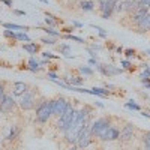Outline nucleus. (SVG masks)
<instances>
[{
  "instance_id": "obj_16",
  "label": "nucleus",
  "mask_w": 150,
  "mask_h": 150,
  "mask_svg": "<svg viewBox=\"0 0 150 150\" xmlns=\"http://www.w3.org/2000/svg\"><path fill=\"white\" fill-rule=\"evenodd\" d=\"M23 48H24V51H27V53H30V54H36L38 50H39V47H38L35 42H27V44H24Z\"/></svg>"
},
{
  "instance_id": "obj_21",
  "label": "nucleus",
  "mask_w": 150,
  "mask_h": 150,
  "mask_svg": "<svg viewBox=\"0 0 150 150\" xmlns=\"http://www.w3.org/2000/svg\"><path fill=\"white\" fill-rule=\"evenodd\" d=\"M15 39L17 41H23V42H30V38L26 32H18L15 33Z\"/></svg>"
},
{
  "instance_id": "obj_25",
  "label": "nucleus",
  "mask_w": 150,
  "mask_h": 150,
  "mask_svg": "<svg viewBox=\"0 0 150 150\" xmlns=\"http://www.w3.org/2000/svg\"><path fill=\"white\" fill-rule=\"evenodd\" d=\"M78 71H80L83 75H87V77H92V75H93V69H90L89 66H80Z\"/></svg>"
},
{
  "instance_id": "obj_41",
  "label": "nucleus",
  "mask_w": 150,
  "mask_h": 150,
  "mask_svg": "<svg viewBox=\"0 0 150 150\" xmlns=\"http://www.w3.org/2000/svg\"><path fill=\"white\" fill-rule=\"evenodd\" d=\"M14 12H15L17 15H23V17L26 15V12H24V11H18V9H14Z\"/></svg>"
},
{
  "instance_id": "obj_50",
  "label": "nucleus",
  "mask_w": 150,
  "mask_h": 150,
  "mask_svg": "<svg viewBox=\"0 0 150 150\" xmlns=\"http://www.w3.org/2000/svg\"><path fill=\"white\" fill-rule=\"evenodd\" d=\"M39 2H42V3H48V0H39Z\"/></svg>"
},
{
  "instance_id": "obj_5",
  "label": "nucleus",
  "mask_w": 150,
  "mask_h": 150,
  "mask_svg": "<svg viewBox=\"0 0 150 150\" xmlns=\"http://www.w3.org/2000/svg\"><path fill=\"white\" fill-rule=\"evenodd\" d=\"M20 107L24 110V111H29V110H33L35 108V104H36V98H35V93L33 92H26L24 95L20 96V101H18Z\"/></svg>"
},
{
  "instance_id": "obj_9",
  "label": "nucleus",
  "mask_w": 150,
  "mask_h": 150,
  "mask_svg": "<svg viewBox=\"0 0 150 150\" xmlns=\"http://www.w3.org/2000/svg\"><path fill=\"white\" fill-rule=\"evenodd\" d=\"M14 108H15V101H14V98L9 96V95H5L2 104H0V111H2V112H11Z\"/></svg>"
},
{
  "instance_id": "obj_29",
  "label": "nucleus",
  "mask_w": 150,
  "mask_h": 150,
  "mask_svg": "<svg viewBox=\"0 0 150 150\" xmlns=\"http://www.w3.org/2000/svg\"><path fill=\"white\" fill-rule=\"evenodd\" d=\"M3 36L8 38V39H15V32H12V30H3Z\"/></svg>"
},
{
  "instance_id": "obj_30",
  "label": "nucleus",
  "mask_w": 150,
  "mask_h": 150,
  "mask_svg": "<svg viewBox=\"0 0 150 150\" xmlns=\"http://www.w3.org/2000/svg\"><path fill=\"white\" fill-rule=\"evenodd\" d=\"M41 42L45 44V45H54V44H56V41L53 39V38H42Z\"/></svg>"
},
{
  "instance_id": "obj_10",
  "label": "nucleus",
  "mask_w": 150,
  "mask_h": 150,
  "mask_svg": "<svg viewBox=\"0 0 150 150\" xmlns=\"http://www.w3.org/2000/svg\"><path fill=\"white\" fill-rule=\"evenodd\" d=\"M27 84L26 83H23V81H15L14 86H12V95L14 96H21L27 92Z\"/></svg>"
},
{
  "instance_id": "obj_27",
  "label": "nucleus",
  "mask_w": 150,
  "mask_h": 150,
  "mask_svg": "<svg viewBox=\"0 0 150 150\" xmlns=\"http://www.w3.org/2000/svg\"><path fill=\"white\" fill-rule=\"evenodd\" d=\"M144 78H150V66L149 65L144 68V72L140 74V80H144Z\"/></svg>"
},
{
  "instance_id": "obj_8",
  "label": "nucleus",
  "mask_w": 150,
  "mask_h": 150,
  "mask_svg": "<svg viewBox=\"0 0 150 150\" xmlns=\"http://www.w3.org/2000/svg\"><path fill=\"white\" fill-rule=\"evenodd\" d=\"M119 135H120V131L114 126V125H111V126L107 129V132L104 134V137H102V141H116V140H119Z\"/></svg>"
},
{
  "instance_id": "obj_49",
  "label": "nucleus",
  "mask_w": 150,
  "mask_h": 150,
  "mask_svg": "<svg viewBox=\"0 0 150 150\" xmlns=\"http://www.w3.org/2000/svg\"><path fill=\"white\" fill-rule=\"evenodd\" d=\"M69 150H78V147H77V146H72V147H71Z\"/></svg>"
},
{
  "instance_id": "obj_23",
  "label": "nucleus",
  "mask_w": 150,
  "mask_h": 150,
  "mask_svg": "<svg viewBox=\"0 0 150 150\" xmlns=\"http://www.w3.org/2000/svg\"><path fill=\"white\" fill-rule=\"evenodd\" d=\"M90 27H93L95 30H98V33H99V38H102V39H107L108 38V33L102 29V27H99V26H96V24H90Z\"/></svg>"
},
{
  "instance_id": "obj_51",
  "label": "nucleus",
  "mask_w": 150,
  "mask_h": 150,
  "mask_svg": "<svg viewBox=\"0 0 150 150\" xmlns=\"http://www.w3.org/2000/svg\"><path fill=\"white\" fill-rule=\"evenodd\" d=\"M0 144H2V138H0Z\"/></svg>"
},
{
  "instance_id": "obj_45",
  "label": "nucleus",
  "mask_w": 150,
  "mask_h": 150,
  "mask_svg": "<svg viewBox=\"0 0 150 150\" xmlns=\"http://www.w3.org/2000/svg\"><path fill=\"white\" fill-rule=\"evenodd\" d=\"M144 87H146L147 90H150V80H149L147 83H144Z\"/></svg>"
},
{
  "instance_id": "obj_36",
  "label": "nucleus",
  "mask_w": 150,
  "mask_h": 150,
  "mask_svg": "<svg viewBox=\"0 0 150 150\" xmlns=\"http://www.w3.org/2000/svg\"><path fill=\"white\" fill-rule=\"evenodd\" d=\"M72 26H74V27H78V29H83V27H84V24H83V23H80V21L72 20Z\"/></svg>"
},
{
  "instance_id": "obj_31",
  "label": "nucleus",
  "mask_w": 150,
  "mask_h": 150,
  "mask_svg": "<svg viewBox=\"0 0 150 150\" xmlns=\"http://www.w3.org/2000/svg\"><path fill=\"white\" fill-rule=\"evenodd\" d=\"M42 57H44L45 60H47V59H48V60H50V59H59V56H56V54H53V53H48V51H44V53H42Z\"/></svg>"
},
{
  "instance_id": "obj_34",
  "label": "nucleus",
  "mask_w": 150,
  "mask_h": 150,
  "mask_svg": "<svg viewBox=\"0 0 150 150\" xmlns=\"http://www.w3.org/2000/svg\"><path fill=\"white\" fill-rule=\"evenodd\" d=\"M138 6H143V8L150 9V0H138Z\"/></svg>"
},
{
  "instance_id": "obj_3",
  "label": "nucleus",
  "mask_w": 150,
  "mask_h": 150,
  "mask_svg": "<svg viewBox=\"0 0 150 150\" xmlns=\"http://www.w3.org/2000/svg\"><path fill=\"white\" fill-rule=\"evenodd\" d=\"M74 111H75V108L69 104V105H68V108H66V111H65L63 114H62V116L59 117V120H57V128H59L60 131H63V132H65V131L69 128Z\"/></svg>"
},
{
  "instance_id": "obj_20",
  "label": "nucleus",
  "mask_w": 150,
  "mask_h": 150,
  "mask_svg": "<svg viewBox=\"0 0 150 150\" xmlns=\"http://www.w3.org/2000/svg\"><path fill=\"white\" fill-rule=\"evenodd\" d=\"M125 108H128V110H134V111H140L141 110V107L137 104L134 99H131V101H128L126 104H125Z\"/></svg>"
},
{
  "instance_id": "obj_12",
  "label": "nucleus",
  "mask_w": 150,
  "mask_h": 150,
  "mask_svg": "<svg viewBox=\"0 0 150 150\" xmlns=\"http://www.w3.org/2000/svg\"><path fill=\"white\" fill-rule=\"evenodd\" d=\"M90 95H96V96H101V98H107L110 95V90H107L105 87H93L90 89Z\"/></svg>"
},
{
  "instance_id": "obj_6",
  "label": "nucleus",
  "mask_w": 150,
  "mask_h": 150,
  "mask_svg": "<svg viewBox=\"0 0 150 150\" xmlns=\"http://www.w3.org/2000/svg\"><path fill=\"white\" fill-rule=\"evenodd\" d=\"M69 104H71V102L68 101L66 98H63V96L54 99V101H53V116H56V117L59 119V117L66 111V108H68Z\"/></svg>"
},
{
  "instance_id": "obj_28",
  "label": "nucleus",
  "mask_w": 150,
  "mask_h": 150,
  "mask_svg": "<svg viewBox=\"0 0 150 150\" xmlns=\"http://www.w3.org/2000/svg\"><path fill=\"white\" fill-rule=\"evenodd\" d=\"M114 12H116V14H120V12H123V2L117 0L116 5H114Z\"/></svg>"
},
{
  "instance_id": "obj_17",
  "label": "nucleus",
  "mask_w": 150,
  "mask_h": 150,
  "mask_svg": "<svg viewBox=\"0 0 150 150\" xmlns=\"http://www.w3.org/2000/svg\"><path fill=\"white\" fill-rule=\"evenodd\" d=\"M27 69H29V71H32V72H38V71H41L39 62L35 60L33 57H30V59H29V68H27Z\"/></svg>"
},
{
  "instance_id": "obj_4",
  "label": "nucleus",
  "mask_w": 150,
  "mask_h": 150,
  "mask_svg": "<svg viewBox=\"0 0 150 150\" xmlns=\"http://www.w3.org/2000/svg\"><path fill=\"white\" fill-rule=\"evenodd\" d=\"M96 69L101 72L104 77H112V75H120L125 72L123 68H119V66H114L111 63H98Z\"/></svg>"
},
{
  "instance_id": "obj_42",
  "label": "nucleus",
  "mask_w": 150,
  "mask_h": 150,
  "mask_svg": "<svg viewBox=\"0 0 150 150\" xmlns=\"http://www.w3.org/2000/svg\"><path fill=\"white\" fill-rule=\"evenodd\" d=\"M141 116H143V117H147V119H150V111H143V112H141Z\"/></svg>"
},
{
  "instance_id": "obj_1",
  "label": "nucleus",
  "mask_w": 150,
  "mask_h": 150,
  "mask_svg": "<svg viewBox=\"0 0 150 150\" xmlns=\"http://www.w3.org/2000/svg\"><path fill=\"white\" fill-rule=\"evenodd\" d=\"M51 116H53V101L44 99L36 108V122L38 123H47Z\"/></svg>"
},
{
  "instance_id": "obj_37",
  "label": "nucleus",
  "mask_w": 150,
  "mask_h": 150,
  "mask_svg": "<svg viewBox=\"0 0 150 150\" xmlns=\"http://www.w3.org/2000/svg\"><path fill=\"white\" fill-rule=\"evenodd\" d=\"M3 98H5V90H3V84L0 83V104H2Z\"/></svg>"
},
{
  "instance_id": "obj_24",
  "label": "nucleus",
  "mask_w": 150,
  "mask_h": 150,
  "mask_svg": "<svg viewBox=\"0 0 150 150\" xmlns=\"http://www.w3.org/2000/svg\"><path fill=\"white\" fill-rule=\"evenodd\" d=\"M143 143H144L146 150H150V131H146L143 134Z\"/></svg>"
},
{
  "instance_id": "obj_15",
  "label": "nucleus",
  "mask_w": 150,
  "mask_h": 150,
  "mask_svg": "<svg viewBox=\"0 0 150 150\" xmlns=\"http://www.w3.org/2000/svg\"><path fill=\"white\" fill-rule=\"evenodd\" d=\"M80 6H81V9L86 11V12L95 11V3L92 2V0H81V2H80Z\"/></svg>"
},
{
  "instance_id": "obj_46",
  "label": "nucleus",
  "mask_w": 150,
  "mask_h": 150,
  "mask_svg": "<svg viewBox=\"0 0 150 150\" xmlns=\"http://www.w3.org/2000/svg\"><path fill=\"white\" fill-rule=\"evenodd\" d=\"M96 104V107H99V108H104V104L102 102H95Z\"/></svg>"
},
{
  "instance_id": "obj_44",
  "label": "nucleus",
  "mask_w": 150,
  "mask_h": 150,
  "mask_svg": "<svg viewBox=\"0 0 150 150\" xmlns=\"http://www.w3.org/2000/svg\"><path fill=\"white\" fill-rule=\"evenodd\" d=\"M0 2H3V3L8 5V6H12V2H11V0H0Z\"/></svg>"
},
{
  "instance_id": "obj_2",
  "label": "nucleus",
  "mask_w": 150,
  "mask_h": 150,
  "mask_svg": "<svg viewBox=\"0 0 150 150\" xmlns=\"http://www.w3.org/2000/svg\"><path fill=\"white\" fill-rule=\"evenodd\" d=\"M110 126H111L110 117H99V119L93 120V125H92V135L101 140Z\"/></svg>"
},
{
  "instance_id": "obj_19",
  "label": "nucleus",
  "mask_w": 150,
  "mask_h": 150,
  "mask_svg": "<svg viewBox=\"0 0 150 150\" xmlns=\"http://www.w3.org/2000/svg\"><path fill=\"white\" fill-rule=\"evenodd\" d=\"M17 135H18V128H17L15 125H14V126H11V129H9V134L6 135V138H8L9 141H12V140H15V138H17Z\"/></svg>"
},
{
  "instance_id": "obj_7",
  "label": "nucleus",
  "mask_w": 150,
  "mask_h": 150,
  "mask_svg": "<svg viewBox=\"0 0 150 150\" xmlns=\"http://www.w3.org/2000/svg\"><path fill=\"white\" fill-rule=\"evenodd\" d=\"M134 135H135V128L132 123H128L122 131H120V135H119V140L120 141H132L134 140Z\"/></svg>"
},
{
  "instance_id": "obj_43",
  "label": "nucleus",
  "mask_w": 150,
  "mask_h": 150,
  "mask_svg": "<svg viewBox=\"0 0 150 150\" xmlns=\"http://www.w3.org/2000/svg\"><path fill=\"white\" fill-rule=\"evenodd\" d=\"M72 30H74V27H66V29H63V32H65L66 35H69V33H72Z\"/></svg>"
},
{
  "instance_id": "obj_38",
  "label": "nucleus",
  "mask_w": 150,
  "mask_h": 150,
  "mask_svg": "<svg viewBox=\"0 0 150 150\" xmlns=\"http://www.w3.org/2000/svg\"><path fill=\"white\" fill-rule=\"evenodd\" d=\"M87 51H89L92 59H98V51H93V50H90V48H87Z\"/></svg>"
},
{
  "instance_id": "obj_32",
  "label": "nucleus",
  "mask_w": 150,
  "mask_h": 150,
  "mask_svg": "<svg viewBox=\"0 0 150 150\" xmlns=\"http://www.w3.org/2000/svg\"><path fill=\"white\" fill-rule=\"evenodd\" d=\"M122 68L125 69V71H128V69H131V66H132V63H131V62L129 60H122Z\"/></svg>"
},
{
  "instance_id": "obj_48",
  "label": "nucleus",
  "mask_w": 150,
  "mask_h": 150,
  "mask_svg": "<svg viewBox=\"0 0 150 150\" xmlns=\"http://www.w3.org/2000/svg\"><path fill=\"white\" fill-rule=\"evenodd\" d=\"M144 53H146L147 56H150V50H149V48H147V50H144Z\"/></svg>"
},
{
  "instance_id": "obj_18",
  "label": "nucleus",
  "mask_w": 150,
  "mask_h": 150,
  "mask_svg": "<svg viewBox=\"0 0 150 150\" xmlns=\"http://www.w3.org/2000/svg\"><path fill=\"white\" fill-rule=\"evenodd\" d=\"M60 38H63V39H68V41L78 42V44H83V42H84L83 38H80V36H75V35H72V33H69V35H62Z\"/></svg>"
},
{
  "instance_id": "obj_13",
  "label": "nucleus",
  "mask_w": 150,
  "mask_h": 150,
  "mask_svg": "<svg viewBox=\"0 0 150 150\" xmlns=\"http://www.w3.org/2000/svg\"><path fill=\"white\" fill-rule=\"evenodd\" d=\"M59 51H60V54H63V56L68 57V59L74 57V56H72V50H71V47H69L68 44H60V45H59Z\"/></svg>"
},
{
  "instance_id": "obj_14",
  "label": "nucleus",
  "mask_w": 150,
  "mask_h": 150,
  "mask_svg": "<svg viewBox=\"0 0 150 150\" xmlns=\"http://www.w3.org/2000/svg\"><path fill=\"white\" fill-rule=\"evenodd\" d=\"M2 24H3V27L8 29V30H20V32L29 30V27H24V26H20V24H14V23H2Z\"/></svg>"
},
{
  "instance_id": "obj_40",
  "label": "nucleus",
  "mask_w": 150,
  "mask_h": 150,
  "mask_svg": "<svg viewBox=\"0 0 150 150\" xmlns=\"http://www.w3.org/2000/svg\"><path fill=\"white\" fill-rule=\"evenodd\" d=\"M105 89H107V90H114V89H116V86H114V84H108V83H107V84H105Z\"/></svg>"
},
{
  "instance_id": "obj_35",
  "label": "nucleus",
  "mask_w": 150,
  "mask_h": 150,
  "mask_svg": "<svg viewBox=\"0 0 150 150\" xmlns=\"http://www.w3.org/2000/svg\"><path fill=\"white\" fill-rule=\"evenodd\" d=\"M87 48H90V50H93V51H101L102 50V47L99 45V44H92V45H89Z\"/></svg>"
},
{
  "instance_id": "obj_22",
  "label": "nucleus",
  "mask_w": 150,
  "mask_h": 150,
  "mask_svg": "<svg viewBox=\"0 0 150 150\" xmlns=\"http://www.w3.org/2000/svg\"><path fill=\"white\" fill-rule=\"evenodd\" d=\"M45 15H47L45 23H47V26H48V27H53V26H56V24H59V23H60L59 20H54L56 17H53V15H50V14H45Z\"/></svg>"
},
{
  "instance_id": "obj_11",
  "label": "nucleus",
  "mask_w": 150,
  "mask_h": 150,
  "mask_svg": "<svg viewBox=\"0 0 150 150\" xmlns=\"http://www.w3.org/2000/svg\"><path fill=\"white\" fill-rule=\"evenodd\" d=\"M137 6H138V0H123V11L134 12Z\"/></svg>"
},
{
  "instance_id": "obj_39",
  "label": "nucleus",
  "mask_w": 150,
  "mask_h": 150,
  "mask_svg": "<svg viewBox=\"0 0 150 150\" xmlns=\"http://www.w3.org/2000/svg\"><path fill=\"white\" fill-rule=\"evenodd\" d=\"M98 63H99V62H98V59H89V65H92V66H98Z\"/></svg>"
},
{
  "instance_id": "obj_47",
  "label": "nucleus",
  "mask_w": 150,
  "mask_h": 150,
  "mask_svg": "<svg viewBox=\"0 0 150 150\" xmlns=\"http://www.w3.org/2000/svg\"><path fill=\"white\" fill-rule=\"evenodd\" d=\"M116 50H117V53H123V47H117Z\"/></svg>"
},
{
  "instance_id": "obj_33",
  "label": "nucleus",
  "mask_w": 150,
  "mask_h": 150,
  "mask_svg": "<svg viewBox=\"0 0 150 150\" xmlns=\"http://www.w3.org/2000/svg\"><path fill=\"white\" fill-rule=\"evenodd\" d=\"M123 53H125V56H126V57H134L135 56V50L126 48V50H123Z\"/></svg>"
},
{
  "instance_id": "obj_26",
  "label": "nucleus",
  "mask_w": 150,
  "mask_h": 150,
  "mask_svg": "<svg viewBox=\"0 0 150 150\" xmlns=\"http://www.w3.org/2000/svg\"><path fill=\"white\" fill-rule=\"evenodd\" d=\"M42 30H44L47 35H50V36H54V38H57V36H62V35H60V32H56L53 27H44Z\"/></svg>"
}]
</instances>
